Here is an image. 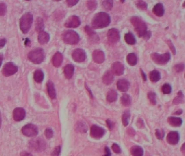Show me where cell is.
<instances>
[{
	"label": "cell",
	"instance_id": "27",
	"mask_svg": "<svg viewBox=\"0 0 185 156\" xmlns=\"http://www.w3.org/2000/svg\"><path fill=\"white\" fill-rule=\"evenodd\" d=\"M47 89H48V94L49 97L52 99H55L56 98L55 89L54 87V85L51 81H49L47 82Z\"/></svg>",
	"mask_w": 185,
	"mask_h": 156
},
{
	"label": "cell",
	"instance_id": "11",
	"mask_svg": "<svg viewBox=\"0 0 185 156\" xmlns=\"http://www.w3.org/2000/svg\"><path fill=\"white\" fill-rule=\"evenodd\" d=\"M106 133L103 128L97 125H92L90 129V136L95 139H100Z\"/></svg>",
	"mask_w": 185,
	"mask_h": 156
},
{
	"label": "cell",
	"instance_id": "55",
	"mask_svg": "<svg viewBox=\"0 0 185 156\" xmlns=\"http://www.w3.org/2000/svg\"><path fill=\"white\" fill-rule=\"evenodd\" d=\"M181 151L183 155L185 156V143H184L181 147Z\"/></svg>",
	"mask_w": 185,
	"mask_h": 156
},
{
	"label": "cell",
	"instance_id": "62",
	"mask_svg": "<svg viewBox=\"0 0 185 156\" xmlns=\"http://www.w3.org/2000/svg\"></svg>",
	"mask_w": 185,
	"mask_h": 156
},
{
	"label": "cell",
	"instance_id": "9",
	"mask_svg": "<svg viewBox=\"0 0 185 156\" xmlns=\"http://www.w3.org/2000/svg\"><path fill=\"white\" fill-rule=\"evenodd\" d=\"M18 71V67L15 63L9 62L4 65L2 73L4 77H10Z\"/></svg>",
	"mask_w": 185,
	"mask_h": 156
},
{
	"label": "cell",
	"instance_id": "35",
	"mask_svg": "<svg viewBox=\"0 0 185 156\" xmlns=\"http://www.w3.org/2000/svg\"><path fill=\"white\" fill-rule=\"evenodd\" d=\"M35 28L36 30L39 33L43 32L44 30V23L43 20L41 18H37L35 23Z\"/></svg>",
	"mask_w": 185,
	"mask_h": 156
},
{
	"label": "cell",
	"instance_id": "34",
	"mask_svg": "<svg viewBox=\"0 0 185 156\" xmlns=\"http://www.w3.org/2000/svg\"><path fill=\"white\" fill-rule=\"evenodd\" d=\"M121 101L122 105H123L125 107H128L132 103V98L130 95L125 94L123 95V96L121 97Z\"/></svg>",
	"mask_w": 185,
	"mask_h": 156
},
{
	"label": "cell",
	"instance_id": "5",
	"mask_svg": "<svg viewBox=\"0 0 185 156\" xmlns=\"http://www.w3.org/2000/svg\"><path fill=\"white\" fill-rule=\"evenodd\" d=\"M63 41L68 45L77 44L80 40L79 35L74 30H68L62 34Z\"/></svg>",
	"mask_w": 185,
	"mask_h": 156
},
{
	"label": "cell",
	"instance_id": "37",
	"mask_svg": "<svg viewBox=\"0 0 185 156\" xmlns=\"http://www.w3.org/2000/svg\"><path fill=\"white\" fill-rule=\"evenodd\" d=\"M184 95L181 91H180L178 93V96L174 98L173 104L174 105H178L182 103L184 101Z\"/></svg>",
	"mask_w": 185,
	"mask_h": 156
},
{
	"label": "cell",
	"instance_id": "51",
	"mask_svg": "<svg viewBox=\"0 0 185 156\" xmlns=\"http://www.w3.org/2000/svg\"><path fill=\"white\" fill-rule=\"evenodd\" d=\"M104 151H105L106 154H105L104 156H111V150H110V149H109V148L108 147L106 146L105 148H104Z\"/></svg>",
	"mask_w": 185,
	"mask_h": 156
},
{
	"label": "cell",
	"instance_id": "16",
	"mask_svg": "<svg viewBox=\"0 0 185 156\" xmlns=\"http://www.w3.org/2000/svg\"><path fill=\"white\" fill-rule=\"evenodd\" d=\"M111 72L113 74L120 76L123 74L124 66L120 62H115L111 65Z\"/></svg>",
	"mask_w": 185,
	"mask_h": 156
},
{
	"label": "cell",
	"instance_id": "7",
	"mask_svg": "<svg viewBox=\"0 0 185 156\" xmlns=\"http://www.w3.org/2000/svg\"><path fill=\"white\" fill-rule=\"evenodd\" d=\"M29 148L36 151H42L46 149V143L42 138H35L30 141Z\"/></svg>",
	"mask_w": 185,
	"mask_h": 156
},
{
	"label": "cell",
	"instance_id": "38",
	"mask_svg": "<svg viewBox=\"0 0 185 156\" xmlns=\"http://www.w3.org/2000/svg\"><path fill=\"white\" fill-rule=\"evenodd\" d=\"M113 6V1H104L102 2V6L104 9L107 11H109L111 9Z\"/></svg>",
	"mask_w": 185,
	"mask_h": 156
},
{
	"label": "cell",
	"instance_id": "4",
	"mask_svg": "<svg viewBox=\"0 0 185 156\" xmlns=\"http://www.w3.org/2000/svg\"><path fill=\"white\" fill-rule=\"evenodd\" d=\"M33 22V16L30 13H25L20 21V27L23 33H27Z\"/></svg>",
	"mask_w": 185,
	"mask_h": 156
},
{
	"label": "cell",
	"instance_id": "50",
	"mask_svg": "<svg viewBox=\"0 0 185 156\" xmlns=\"http://www.w3.org/2000/svg\"><path fill=\"white\" fill-rule=\"evenodd\" d=\"M78 0H67L66 1L67 5L69 7H73L74 6L78 4Z\"/></svg>",
	"mask_w": 185,
	"mask_h": 156
},
{
	"label": "cell",
	"instance_id": "48",
	"mask_svg": "<svg viewBox=\"0 0 185 156\" xmlns=\"http://www.w3.org/2000/svg\"><path fill=\"white\" fill-rule=\"evenodd\" d=\"M61 148L60 146H56L54 150L52 151L51 155L52 156H59L60 152H61Z\"/></svg>",
	"mask_w": 185,
	"mask_h": 156
},
{
	"label": "cell",
	"instance_id": "57",
	"mask_svg": "<svg viewBox=\"0 0 185 156\" xmlns=\"http://www.w3.org/2000/svg\"><path fill=\"white\" fill-rule=\"evenodd\" d=\"M182 112H183V111H182V110H179L177 111L174 112L173 115H180L182 113Z\"/></svg>",
	"mask_w": 185,
	"mask_h": 156
},
{
	"label": "cell",
	"instance_id": "19",
	"mask_svg": "<svg viewBox=\"0 0 185 156\" xmlns=\"http://www.w3.org/2000/svg\"><path fill=\"white\" fill-rule=\"evenodd\" d=\"M153 13L158 17H161L165 14V9L163 4H156L153 9Z\"/></svg>",
	"mask_w": 185,
	"mask_h": 156
},
{
	"label": "cell",
	"instance_id": "52",
	"mask_svg": "<svg viewBox=\"0 0 185 156\" xmlns=\"http://www.w3.org/2000/svg\"><path fill=\"white\" fill-rule=\"evenodd\" d=\"M106 123H107V125L109 129L111 130H112L113 127V123L111 122V120L110 119H107L106 120Z\"/></svg>",
	"mask_w": 185,
	"mask_h": 156
},
{
	"label": "cell",
	"instance_id": "24",
	"mask_svg": "<svg viewBox=\"0 0 185 156\" xmlns=\"http://www.w3.org/2000/svg\"><path fill=\"white\" fill-rule=\"evenodd\" d=\"M75 130L81 134L86 133L88 131V126L85 122H78L75 125Z\"/></svg>",
	"mask_w": 185,
	"mask_h": 156
},
{
	"label": "cell",
	"instance_id": "3",
	"mask_svg": "<svg viewBox=\"0 0 185 156\" xmlns=\"http://www.w3.org/2000/svg\"><path fill=\"white\" fill-rule=\"evenodd\" d=\"M45 52L43 49L36 48L32 50L28 55V59L35 64H39L43 62L45 59Z\"/></svg>",
	"mask_w": 185,
	"mask_h": 156
},
{
	"label": "cell",
	"instance_id": "12",
	"mask_svg": "<svg viewBox=\"0 0 185 156\" xmlns=\"http://www.w3.org/2000/svg\"><path fill=\"white\" fill-rule=\"evenodd\" d=\"M81 21L77 16H71L67 19L64 23V26L67 28H77L80 25Z\"/></svg>",
	"mask_w": 185,
	"mask_h": 156
},
{
	"label": "cell",
	"instance_id": "56",
	"mask_svg": "<svg viewBox=\"0 0 185 156\" xmlns=\"http://www.w3.org/2000/svg\"><path fill=\"white\" fill-rule=\"evenodd\" d=\"M141 75H142V78H143L144 80V81H146V80H147V77H146V75L145 74V73L144 72V71H142V70H141Z\"/></svg>",
	"mask_w": 185,
	"mask_h": 156
},
{
	"label": "cell",
	"instance_id": "47",
	"mask_svg": "<svg viewBox=\"0 0 185 156\" xmlns=\"http://www.w3.org/2000/svg\"><path fill=\"white\" fill-rule=\"evenodd\" d=\"M167 45L169 46V47H170V50H171V51L172 52V53L174 54V55H175L176 54V49L175 48V47H174V45L173 44V43H172V42L170 40H168L167 41Z\"/></svg>",
	"mask_w": 185,
	"mask_h": 156
},
{
	"label": "cell",
	"instance_id": "15",
	"mask_svg": "<svg viewBox=\"0 0 185 156\" xmlns=\"http://www.w3.org/2000/svg\"><path fill=\"white\" fill-rule=\"evenodd\" d=\"M26 111L24 108H15L13 111V119L16 122L22 121L25 118Z\"/></svg>",
	"mask_w": 185,
	"mask_h": 156
},
{
	"label": "cell",
	"instance_id": "18",
	"mask_svg": "<svg viewBox=\"0 0 185 156\" xmlns=\"http://www.w3.org/2000/svg\"><path fill=\"white\" fill-rule=\"evenodd\" d=\"M92 59L95 63H104L105 59L104 52L100 50H95L92 53Z\"/></svg>",
	"mask_w": 185,
	"mask_h": 156
},
{
	"label": "cell",
	"instance_id": "6",
	"mask_svg": "<svg viewBox=\"0 0 185 156\" xmlns=\"http://www.w3.org/2000/svg\"><path fill=\"white\" fill-rule=\"evenodd\" d=\"M151 57L154 63L159 65H166L171 59V56L169 53H164L163 54L154 53L151 54Z\"/></svg>",
	"mask_w": 185,
	"mask_h": 156
},
{
	"label": "cell",
	"instance_id": "39",
	"mask_svg": "<svg viewBox=\"0 0 185 156\" xmlns=\"http://www.w3.org/2000/svg\"><path fill=\"white\" fill-rule=\"evenodd\" d=\"M172 86L168 84H165L161 87L162 92L165 94H170L172 92Z\"/></svg>",
	"mask_w": 185,
	"mask_h": 156
},
{
	"label": "cell",
	"instance_id": "32",
	"mask_svg": "<svg viewBox=\"0 0 185 156\" xmlns=\"http://www.w3.org/2000/svg\"><path fill=\"white\" fill-rule=\"evenodd\" d=\"M127 61L128 64L134 66L137 63V57L134 53H130L127 56Z\"/></svg>",
	"mask_w": 185,
	"mask_h": 156
},
{
	"label": "cell",
	"instance_id": "29",
	"mask_svg": "<svg viewBox=\"0 0 185 156\" xmlns=\"http://www.w3.org/2000/svg\"><path fill=\"white\" fill-rule=\"evenodd\" d=\"M149 79L150 80L153 82H159L161 79L160 73L157 70L151 71L149 73Z\"/></svg>",
	"mask_w": 185,
	"mask_h": 156
},
{
	"label": "cell",
	"instance_id": "21",
	"mask_svg": "<svg viewBox=\"0 0 185 156\" xmlns=\"http://www.w3.org/2000/svg\"><path fill=\"white\" fill-rule=\"evenodd\" d=\"M168 124L172 126L180 127L182 124V120L179 117H170L167 119Z\"/></svg>",
	"mask_w": 185,
	"mask_h": 156
},
{
	"label": "cell",
	"instance_id": "2",
	"mask_svg": "<svg viewBox=\"0 0 185 156\" xmlns=\"http://www.w3.org/2000/svg\"><path fill=\"white\" fill-rule=\"evenodd\" d=\"M110 22L111 18L109 15L104 12H100L94 16L92 25L94 29H101L107 27Z\"/></svg>",
	"mask_w": 185,
	"mask_h": 156
},
{
	"label": "cell",
	"instance_id": "30",
	"mask_svg": "<svg viewBox=\"0 0 185 156\" xmlns=\"http://www.w3.org/2000/svg\"><path fill=\"white\" fill-rule=\"evenodd\" d=\"M44 78L43 72L41 70H37L34 72V79L37 83H41Z\"/></svg>",
	"mask_w": 185,
	"mask_h": 156
},
{
	"label": "cell",
	"instance_id": "43",
	"mask_svg": "<svg viewBox=\"0 0 185 156\" xmlns=\"http://www.w3.org/2000/svg\"><path fill=\"white\" fill-rule=\"evenodd\" d=\"M148 99L153 105H156V94L154 92H149L148 93Z\"/></svg>",
	"mask_w": 185,
	"mask_h": 156
},
{
	"label": "cell",
	"instance_id": "1",
	"mask_svg": "<svg viewBox=\"0 0 185 156\" xmlns=\"http://www.w3.org/2000/svg\"><path fill=\"white\" fill-rule=\"evenodd\" d=\"M130 21L139 37L149 39L151 37L152 34L151 32L147 30V25L142 19L139 17H133Z\"/></svg>",
	"mask_w": 185,
	"mask_h": 156
},
{
	"label": "cell",
	"instance_id": "45",
	"mask_svg": "<svg viewBox=\"0 0 185 156\" xmlns=\"http://www.w3.org/2000/svg\"><path fill=\"white\" fill-rule=\"evenodd\" d=\"M185 65L184 63H179L177 64L174 66V70L178 73H180L182 72L185 70Z\"/></svg>",
	"mask_w": 185,
	"mask_h": 156
},
{
	"label": "cell",
	"instance_id": "17",
	"mask_svg": "<svg viewBox=\"0 0 185 156\" xmlns=\"http://www.w3.org/2000/svg\"><path fill=\"white\" fill-rule=\"evenodd\" d=\"M130 86V82L125 79H119L117 82L118 89L122 92H127L129 89Z\"/></svg>",
	"mask_w": 185,
	"mask_h": 156
},
{
	"label": "cell",
	"instance_id": "49",
	"mask_svg": "<svg viewBox=\"0 0 185 156\" xmlns=\"http://www.w3.org/2000/svg\"><path fill=\"white\" fill-rule=\"evenodd\" d=\"M111 148H112L113 151L116 153L118 154V153H121V149L117 144H116V143L113 144Z\"/></svg>",
	"mask_w": 185,
	"mask_h": 156
},
{
	"label": "cell",
	"instance_id": "26",
	"mask_svg": "<svg viewBox=\"0 0 185 156\" xmlns=\"http://www.w3.org/2000/svg\"><path fill=\"white\" fill-rule=\"evenodd\" d=\"M85 30L86 33L88 34L89 38L92 42H96L99 40V37L97 36V35L91 29L90 27H89V26H85Z\"/></svg>",
	"mask_w": 185,
	"mask_h": 156
},
{
	"label": "cell",
	"instance_id": "54",
	"mask_svg": "<svg viewBox=\"0 0 185 156\" xmlns=\"http://www.w3.org/2000/svg\"><path fill=\"white\" fill-rule=\"evenodd\" d=\"M21 156H33V155L30 153L24 151L21 153Z\"/></svg>",
	"mask_w": 185,
	"mask_h": 156
},
{
	"label": "cell",
	"instance_id": "59",
	"mask_svg": "<svg viewBox=\"0 0 185 156\" xmlns=\"http://www.w3.org/2000/svg\"><path fill=\"white\" fill-rule=\"evenodd\" d=\"M30 44V41L28 39H26V42H25V45L26 46H29Z\"/></svg>",
	"mask_w": 185,
	"mask_h": 156
},
{
	"label": "cell",
	"instance_id": "60",
	"mask_svg": "<svg viewBox=\"0 0 185 156\" xmlns=\"http://www.w3.org/2000/svg\"><path fill=\"white\" fill-rule=\"evenodd\" d=\"M1 123H2V118H1V112H0V128H1Z\"/></svg>",
	"mask_w": 185,
	"mask_h": 156
},
{
	"label": "cell",
	"instance_id": "10",
	"mask_svg": "<svg viewBox=\"0 0 185 156\" xmlns=\"http://www.w3.org/2000/svg\"><path fill=\"white\" fill-rule=\"evenodd\" d=\"M71 56L74 61L77 63L83 62L86 58L85 51L81 48L75 49L72 53Z\"/></svg>",
	"mask_w": 185,
	"mask_h": 156
},
{
	"label": "cell",
	"instance_id": "36",
	"mask_svg": "<svg viewBox=\"0 0 185 156\" xmlns=\"http://www.w3.org/2000/svg\"><path fill=\"white\" fill-rule=\"evenodd\" d=\"M130 111L128 110L125 111L124 112L123 114L122 115V124L125 126H128L129 124V121H130Z\"/></svg>",
	"mask_w": 185,
	"mask_h": 156
},
{
	"label": "cell",
	"instance_id": "44",
	"mask_svg": "<svg viewBox=\"0 0 185 156\" xmlns=\"http://www.w3.org/2000/svg\"><path fill=\"white\" fill-rule=\"evenodd\" d=\"M45 135L46 137L48 139H51L53 137V135H54L53 131L50 128L46 129L45 131Z\"/></svg>",
	"mask_w": 185,
	"mask_h": 156
},
{
	"label": "cell",
	"instance_id": "58",
	"mask_svg": "<svg viewBox=\"0 0 185 156\" xmlns=\"http://www.w3.org/2000/svg\"><path fill=\"white\" fill-rule=\"evenodd\" d=\"M3 59H4V56L2 54H0V67L2 63V61H3Z\"/></svg>",
	"mask_w": 185,
	"mask_h": 156
},
{
	"label": "cell",
	"instance_id": "20",
	"mask_svg": "<svg viewBox=\"0 0 185 156\" xmlns=\"http://www.w3.org/2000/svg\"><path fill=\"white\" fill-rule=\"evenodd\" d=\"M52 61L55 67H60L63 62V55L60 52L56 53L55 55L53 56Z\"/></svg>",
	"mask_w": 185,
	"mask_h": 156
},
{
	"label": "cell",
	"instance_id": "53",
	"mask_svg": "<svg viewBox=\"0 0 185 156\" xmlns=\"http://www.w3.org/2000/svg\"><path fill=\"white\" fill-rule=\"evenodd\" d=\"M7 42V40L6 39H2L0 40V48L4 47Z\"/></svg>",
	"mask_w": 185,
	"mask_h": 156
},
{
	"label": "cell",
	"instance_id": "13",
	"mask_svg": "<svg viewBox=\"0 0 185 156\" xmlns=\"http://www.w3.org/2000/svg\"><path fill=\"white\" fill-rule=\"evenodd\" d=\"M180 140V134L177 131H171L167 134L166 141L167 143L172 145L177 144Z\"/></svg>",
	"mask_w": 185,
	"mask_h": 156
},
{
	"label": "cell",
	"instance_id": "31",
	"mask_svg": "<svg viewBox=\"0 0 185 156\" xmlns=\"http://www.w3.org/2000/svg\"><path fill=\"white\" fill-rule=\"evenodd\" d=\"M118 98V94L116 92L111 89L108 91L107 94V100L109 103H113L117 100Z\"/></svg>",
	"mask_w": 185,
	"mask_h": 156
},
{
	"label": "cell",
	"instance_id": "14",
	"mask_svg": "<svg viewBox=\"0 0 185 156\" xmlns=\"http://www.w3.org/2000/svg\"><path fill=\"white\" fill-rule=\"evenodd\" d=\"M108 41L111 43H116L120 40V33L118 30L115 28H111L109 30L107 33Z\"/></svg>",
	"mask_w": 185,
	"mask_h": 156
},
{
	"label": "cell",
	"instance_id": "40",
	"mask_svg": "<svg viewBox=\"0 0 185 156\" xmlns=\"http://www.w3.org/2000/svg\"><path fill=\"white\" fill-rule=\"evenodd\" d=\"M136 6L139 9L146 11L147 9V4L143 1H138L136 2Z\"/></svg>",
	"mask_w": 185,
	"mask_h": 156
},
{
	"label": "cell",
	"instance_id": "8",
	"mask_svg": "<svg viewBox=\"0 0 185 156\" xmlns=\"http://www.w3.org/2000/svg\"><path fill=\"white\" fill-rule=\"evenodd\" d=\"M22 132L23 135L26 136L27 137H33L35 136H36L38 134L39 130L36 125L32 124H29L23 127L22 129Z\"/></svg>",
	"mask_w": 185,
	"mask_h": 156
},
{
	"label": "cell",
	"instance_id": "22",
	"mask_svg": "<svg viewBox=\"0 0 185 156\" xmlns=\"http://www.w3.org/2000/svg\"><path fill=\"white\" fill-rule=\"evenodd\" d=\"M114 80V75L111 71H108L104 74L102 81L104 84L109 85L111 84Z\"/></svg>",
	"mask_w": 185,
	"mask_h": 156
},
{
	"label": "cell",
	"instance_id": "25",
	"mask_svg": "<svg viewBox=\"0 0 185 156\" xmlns=\"http://www.w3.org/2000/svg\"><path fill=\"white\" fill-rule=\"evenodd\" d=\"M49 39L50 37L49 34L45 32H42L40 33L38 36V41L41 45H44L48 43V41H49Z\"/></svg>",
	"mask_w": 185,
	"mask_h": 156
},
{
	"label": "cell",
	"instance_id": "33",
	"mask_svg": "<svg viewBox=\"0 0 185 156\" xmlns=\"http://www.w3.org/2000/svg\"><path fill=\"white\" fill-rule=\"evenodd\" d=\"M125 40L126 42L129 45H133L136 43L135 37L133 34L130 32L125 34Z\"/></svg>",
	"mask_w": 185,
	"mask_h": 156
},
{
	"label": "cell",
	"instance_id": "28",
	"mask_svg": "<svg viewBox=\"0 0 185 156\" xmlns=\"http://www.w3.org/2000/svg\"><path fill=\"white\" fill-rule=\"evenodd\" d=\"M130 153L133 156H143L144 150L140 146L135 145L132 147L130 149Z\"/></svg>",
	"mask_w": 185,
	"mask_h": 156
},
{
	"label": "cell",
	"instance_id": "41",
	"mask_svg": "<svg viewBox=\"0 0 185 156\" xmlns=\"http://www.w3.org/2000/svg\"><path fill=\"white\" fill-rule=\"evenodd\" d=\"M87 7L90 11H93L96 9L97 6V3L95 1H89L87 2Z\"/></svg>",
	"mask_w": 185,
	"mask_h": 156
},
{
	"label": "cell",
	"instance_id": "61",
	"mask_svg": "<svg viewBox=\"0 0 185 156\" xmlns=\"http://www.w3.org/2000/svg\"><path fill=\"white\" fill-rule=\"evenodd\" d=\"M182 6H183V7H185V1L184 2V3L183 4V5H182Z\"/></svg>",
	"mask_w": 185,
	"mask_h": 156
},
{
	"label": "cell",
	"instance_id": "42",
	"mask_svg": "<svg viewBox=\"0 0 185 156\" xmlns=\"http://www.w3.org/2000/svg\"><path fill=\"white\" fill-rule=\"evenodd\" d=\"M7 5L3 2H0V16L6 15L7 13Z\"/></svg>",
	"mask_w": 185,
	"mask_h": 156
},
{
	"label": "cell",
	"instance_id": "46",
	"mask_svg": "<svg viewBox=\"0 0 185 156\" xmlns=\"http://www.w3.org/2000/svg\"><path fill=\"white\" fill-rule=\"evenodd\" d=\"M156 136L158 139H163L165 136V131L163 130L156 129Z\"/></svg>",
	"mask_w": 185,
	"mask_h": 156
},
{
	"label": "cell",
	"instance_id": "23",
	"mask_svg": "<svg viewBox=\"0 0 185 156\" xmlns=\"http://www.w3.org/2000/svg\"><path fill=\"white\" fill-rule=\"evenodd\" d=\"M74 73V67L73 65L68 64L64 68V74L68 79H70L72 78Z\"/></svg>",
	"mask_w": 185,
	"mask_h": 156
}]
</instances>
